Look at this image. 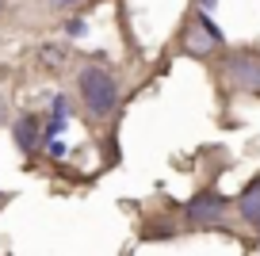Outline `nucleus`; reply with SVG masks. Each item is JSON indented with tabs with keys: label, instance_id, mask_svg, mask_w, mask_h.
<instances>
[{
	"label": "nucleus",
	"instance_id": "1",
	"mask_svg": "<svg viewBox=\"0 0 260 256\" xmlns=\"http://www.w3.org/2000/svg\"><path fill=\"white\" fill-rule=\"evenodd\" d=\"M81 100L88 104L92 115H111L119 104V84L107 69L88 65V69H81Z\"/></svg>",
	"mask_w": 260,
	"mask_h": 256
},
{
	"label": "nucleus",
	"instance_id": "5",
	"mask_svg": "<svg viewBox=\"0 0 260 256\" xmlns=\"http://www.w3.org/2000/svg\"><path fill=\"white\" fill-rule=\"evenodd\" d=\"M237 207H241V218H245V222H252V226L260 222V176H252V184L241 191Z\"/></svg>",
	"mask_w": 260,
	"mask_h": 256
},
{
	"label": "nucleus",
	"instance_id": "8",
	"mask_svg": "<svg viewBox=\"0 0 260 256\" xmlns=\"http://www.w3.org/2000/svg\"><path fill=\"white\" fill-rule=\"evenodd\" d=\"M54 4H61V8H69V4H77V0H54Z\"/></svg>",
	"mask_w": 260,
	"mask_h": 256
},
{
	"label": "nucleus",
	"instance_id": "7",
	"mask_svg": "<svg viewBox=\"0 0 260 256\" xmlns=\"http://www.w3.org/2000/svg\"><path fill=\"white\" fill-rule=\"evenodd\" d=\"M61 122H65V100H54V122H50V138L61 134Z\"/></svg>",
	"mask_w": 260,
	"mask_h": 256
},
{
	"label": "nucleus",
	"instance_id": "9",
	"mask_svg": "<svg viewBox=\"0 0 260 256\" xmlns=\"http://www.w3.org/2000/svg\"><path fill=\"white\" fill-rule=\"evenodd\" d=\"M0 111H4V92H0Z\"/></svg>",
	"mask_w": 260,
	"mask_h": 256
},
{
	"label": "nucleus",
	"instance_id": "10",
	"mask_svg": "<svg viewBox=\"0 0 260 256\" xmlns=\"http://www.w3.org/2000/svg\"><path fill=\"white\" fill-rule=\"evenodd\" d=\"M0 8H4V0H0Z\"/></svg>",
	"mask_w": 260,
	"mask_h": 256
},
{
	"label": "nucleus",
	"instance_id": "3",
	"mask_svg": "<svg viewBox=\"0 0 260 256\" xmlns=\"http://www.w3.org/2000/svg\"><path fill=\"white\" fill-rule=\"evenodd\" d=\"M226 73L234 84H241L249 92H260V57L256 54H234L226 61Z\"/></svg>",
	"mask_w": 260,
	"mask_h": 256
},
{
	"label": "nucleus",
	"instance_id": "2",
	"mask_svg": "<svg viewBox=\"0 0 260 256\" xmlns=\"http://www.w3.org/2000/svg\"><path fill=\"white\" fill-rule=\"evenodd\" d=\"M218 42H222V31L207 16H195L191 23H187V31H184V50L195 54V57H207Z\"/></svg>",
	"mask_w": 260,
	"mask_h": 256
},
{
	"label": "nucleus",
	"instance_id": "6",
	"mask_svg": "<svg viewBox=\"0 0 260 256\" xmlns=\"http://www.w3.org/2000/svg\"><path fill=\"white\" fill-rule=\"evenodd\" d=\"M31 130H35V122H31V119H19V126H16V142L23 145V149H31V145H35Z\"/></svg>",
	"mask_w": 260,
	"mask_h": 256
},
{
	"label": "nucleus",
	"instance_id": "4",
	"mask_svg": "<svg viewBox=\"0 0 260 256\" xmlns=\"http://www.w3.org/2000/svg\"><path fill=\"white\" fill-rule=\"evenodd\" d=\"M222 210H226V199L214 195V191L195 195V199L187 203V218H191V222H214V218H222Z\"/></svg>",
	"mask_w": 260,
	"mask_h": 256
}]
</instances>
